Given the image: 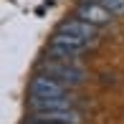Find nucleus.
I'll list each match as a JSON object with an SVG mask.
<instances>
[{
    "mask_svg": "<svg viewBox=\"0 0 124 124\" xmlns=\"http://www.w3.org/2000/svg\"><path fill=\"white\" fill-rule=\"evenodd\" d=\"M38 71L58 78V81L66 84L69 89H76V86H81V84L86 81V71L78 63H63V61H56V58L41 61V63H38Z\"/></svg>",
    "mask_w": 124,
    "mask_h": 124,
    "instance_id": "obj_1",
    "label": "nucleus"
},
{
    "mask_svg": "<svg viewBox=\"0 0 124 124\" xmlns=\"http://www.w3.org/2000/svg\"><path fill=\"white\" fill-rule=\"evenodd\" d=\"M66 94H69V86L48 74H36L28 84V96L31 99H51V96H66Z\"/></svg>",
    "mask_w": 124,
    "mask_h": 124,
    "instance_id": "obj_2",
    "label": "nucleus"
},
{
    "mask_svg": "<svg viewBox=\"0 0 124 124\" xmlns=\"http://www.w3.org/2000/svg\"><path fill=\"white\" fill-rule=\"evenodd\" d=\"M76 18L86 20V23H91L96 28H106V25H111L116 20V15L111 10H106L104 5L94 3V0H84V3L76 5Z\"/></svg>",
    "mask_w": 124,
    "mask_h": 124,
    "instance_id": "obj_3",
    "label": "nucleus"
},
{
    "mask_svg": "<svg viewBox=\"0 0 124 124\" xmlns=\"http://www.w3.org/2000/svg\"><path fill=\"white\" fill-rule=\"evenodd\" d=\"M28 122L38 124H84V114L78 109H53V111H31Z\"/></svg>",
    "mask_w": 124,
    "mask_h": 124,
    "instance_id": "obj_4",
    "label": "nucleus"
},
{
    "mask_svg": "<svg viewBox=\"0 0 124 124\" xmlns=\"http://www.w3.org/2000/svg\"><path fill=\"white\" fill-rule=\"evenodd\" d=\"M56 31H63V33H74V36L78 38H84V41L89 43V46H99V38H101V28L96 25H91V23H86V20H81V18H69V20H63V23H58V28Z\"/></svg>",
    "mask_w": 124,
    "mask_h": 124,
    "instance_id": "obj_5",
    "label": "nucleus"
},
{
    "mask_svg": "<svg viewBox=\"0 0 124 124\" xmlns=\"http://www.w3.org/2000/svg\"><path fill=\"white\" fill-rule=\"evenodd\" d=\"M31 111H53V109H76L74 96H51V99H31L28 101Z\"/></svg>",
    "mask_w": 124,
    "mask_h": 124,
    "instance_id": "obj_6",
    "label": "nucleus"
},
{
    "mask_svg": "<svg viewBox=\"0 0 124 124\" xmlns=\"http://www.w3.org/2000/svg\"><path fill=\"white\" fill-rule=\"evenodd\" d=\"M51 43L63 46V48H69V51H76V53H86V51L91 48L86 41H84V38L74 36V33H63V31H56L53 36H51Z\"/></svg>",
    "mask_w": 124,
    "mask_h": 124,
    "instance_id": "obj_7",
    "label": "nucleus"
},
{
    "mask_svg": "<svg viewBox=\"0 0 124 124\" xmlns=\"http://www.w3.org/2000/svg\"><path fill=\"white\" fill-rule=\"evenodd\" d=\"M94 3L104 5V8L111 10L114 15H124V0H94Z\"/></svg>",
    "mask_w": 124,
    "mask_h": 124,
    "instance_id": "obj_8",
    "label": "nucleus"
},
{
    "mask_svg": "<svg viewBox=\"0 0 124 124\" xmlns=\"http://www.w3.org/2000/svg\"><path fill=\"white\" fill-rule=\"evenodd\" d=\"M28 124H38V122H28Z\"/></svg>",
    "mask_w": 124,
    "mask_h": 124,
    "instance_id": "obj_9",
    "label": "nucleus"
}]
</instances>
